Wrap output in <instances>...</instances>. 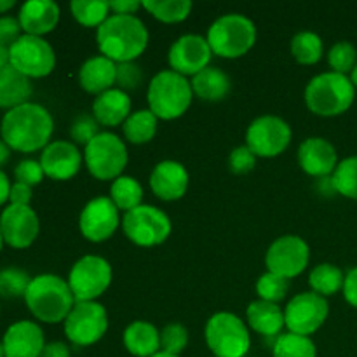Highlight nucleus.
Instances as JSON below:
<instances>
[{
    "label": "nucleus",
    "mask_w": 357,
    "mask_h": 357,
    "mask_svg": "<svg viewBox=\"0 0 357 357\" xmlns=\"http://www.w3.org/2000/svg\"><path fill=\"white\" fill-rule=\"evenodd\" d=\"M54 121L51 112L38 103L20 105L6 112L0 124L2 139L17 152H37L51 143Z\"/></svg>",
    "instance_id": "nucleus-1"
},
{
    "label": "nucleus",
    "mask_w": 357,
    "mask_h": 357,
    "mask_svg": "<svg viewBox=\"0 0 357 357\" xmlns=\"http://www.w3.org/2000/svg\"><path fill=\"white\" fill-rule=\"evenodd\" d=\"M100 52L114 63H131L145 52L149 30L138 16L110 14L96 30Z\"/></svg>",
    "instance_id": "nucleus-2"
},
{
    "label": "nucleus",
    "mask_w": 357,
    "mask_h": 357,
    "mask_svg": "<svg viewBox=\"0 0 357 357\" xmlns=\"http://www.w3.org/2000/svg\"><path fill=\"white\" fill-rule=\"evenodd\" d=\"M24 302L28 310L38 321L47 324L65 323L77 303L68 281L54 274H40L31 278Z\"/></svg>",
    "instance_id": "nucleus-3"
},
{
    "label": "nucleus",
    "mask_w": 357,
    "mask_h": 357,
    "mask_svg": "<svg viewBox=\"0 0 357 357\" xmlns=\"http://www.w3.org/2000/svg\"><path fill=\"white\" fill-rule=\"evenodd\" d=\"M305 105L321 117L345 114L356 100V87L351 77L335 72H323L312 77L305 87Z\"/></svg>",
    "instance_id": "nucleus-4"
},
{
    "label": "nucleus",
    "mask_w": 357,
    "mask_h": 357,
    "mask_svg": "<svg viewBox=\"0 0 357 357\" xmlns=\"http://www.w3.org/2000/svg\"><path fill=\"white\" fill-rule=\"evenodd\" d=\"M192 100L194 91L190 80L173 70H160L155 73L146 89L149 110L162 121L181 117L190 108Z\"/></svg>",
    "instance_id": "nucleus-5"
},
{
    "label": "nucleus",
    "mask_w": 357,
    "mask_h": 357,
    "mask_svg": "<svg viewBox=\"0 0 357 357\" xmlns=\"http://www.w3.org/2000/svg\"><path fill=\"white\" fill-rule=\"evenodd\" d=\"M206 38L213 54L225 59H236L246 54L255 45L257 26L244 14L229 13L213 21Z\"/></svg>",
    "instance_id": "nucleus-6"
},
{
    "label": "nucleus",
    "mask_w": 357,
    "mask_h": 357,
    "mask_svg": "<svg viewBox=\"0 0 357 357\" xmlns=\"http://www.w3.org/2000/svg\"><path fill=\"white\" fill-rule=\"evenodd\" d=\"M204 338L215 357H244L251 347L250 326L232 312H216L209 317Z\"/></svg>",
    "instance_id": "nucleus-7"
},
{
    "label": "nucleus",
    "mask_w": 357,
    "mask_h": 357,
    "mask_svg": "<svg viewBox=\"0 0 357 357\" xmlns=\"http://www.w3.org/2000/svg\"><path fill=\"white\" fill-rule=\"evenodd\" d=\"M129 153L124 139L110 131H101L84 146V162L96 180L114 181L122 176L128 166Z\"/></svg>",
    "instance_id": "nucleus-8"
},
{
    "label": "nucleus",
    "mask_w": 357,
    "mask_h": 357,
    "mask_svg": "<svg viewBox=\"0 0 357 357\" xmlns=\"http://www.w3.org/2000/svg\"><path fill=\"white\" fill-rule=\"evenodd\" d=\"M122 230L132 244L152 248L162 244L171 236V220L157 206L142 204L122 216Z\"/></svg>",
    "instance_id": "nucleus-9"
},
{
    "label": "nucleus",
    "mask_w": 357,
    "mask_h": 357,
    "mask_svg": "<svg viewBox=\"0 0 357 357\" xmlns=\"http://www.w3.org/2000/svg\"><path fill=\"white\" fill-rule=\"evenodd\" d=\"M112 279V265L103 257L86 255L70 268L68 286L75 302H98V298L110 288Z\"/></svg>",
    "instance_id": "nucleus-10"
},
{
    "label": "nucleus",
    "mask_w": 357,
    "mask_h": 357,
    "mask_svg": "<svg viewBox=\"0 0 357 357\" xmlns=\"http://www.w3.org/2000/svg\"><path fill=\"white\" fill-rule=\"evenodd\" d=\"M65 335L77 347L100 342L108 330V312L100 302H77L63 323Z\"/></svg>",
    "instance_id": "nucleus-11"
},
{
    "label": "nucleus",
    "mask_w": 357,
    "mask_h": 357,
    "mask_svg": "<svg viewBox=\"0 0 357 357\" xmlns=\"http://www.w3.org/2000/svg\"><path fill=\"white\" fill-rule=\"evenodd\" d=\"M10 65L28 79L47 77L56 66V54L45 38L35 35H21L9 47Z\"/></svg>",
    "instance_id": "nucleus-12"
},
{
    "label": "nucleus",
    "mask_w": 357,
    "mask_h": 357,
    "mask_svg": "<svg viewBox=\"0 0 357 357\" xmlns=\"http://www.w3.org/2000/svg\"><path fill=\"white\" fill-rule=\"evenodd\" d=\"M291 128L278 115L257 117L246 129V146L257 157L271 159L284 152L291 143Z\"/></svg>",
    "instance_id": "nucleus-13"
},
{
    "label": "nucleus",
    "mask_w": 357,
    "mask_h": 357,
    "mask_svg": "<svg viewBox=\"0 0 357 357\" xmlns=\"http://www.w3.org/2000/svg\"><path fill=\"white\" fill-rule=\"evenodd\" d=\"M330 316V305L324 296L314 291H303L293 296L284 309V323L289 333L310 337Z\"/></svg>",
    "instance_id": "nucleus-14"
},
{
    "label": "nucleus",
    "mask_w": 357,
    "mask_h": 357,
    "mask_svg": "<svg viewBox=\"0 0 357 357\" xmlns=\"http://www.w3.org/2000/svg\"><path fill=\"white\" fill-rule=\"evenodd\" d=\"M310 260V248L300 236H281L268 246L265 255L267 272L284 279L298 278Z\"/></svg>",
    "instance_id": "nucleus-15"
},
{
    "label": "nucleus",
    "mask_w": 357,
    "mask_h": 357,
    "mask_svg": "<svg viewBox=\"0 0 357 357\" xmlns=\"http://www.w3.org/2000/svg\"><path fill=\"white\" fill-rule=\"evenodd\" d=\"M121 223V211L107 195L91 199L79 216L80 234L91 243L108 241Z\"/></svg>",
    "instance_id": "nucleus-16"
},
{
    "label": "nucleus",
    "mask_w": 357,
    "mask_h": 357,
    "mask_svg": "<svg viewBox=\"0 0 357 357\" xmlns=\"http://www.w3.org/2000/svg\"><path fill=\"white\" fill-rule=\"evenodd\" d=\"M213 58L208 38L197 33H187L178 37L171 44L167 61L173 72L183 77H194L208 68Z\"/></svg>",
    "instance_id": "nucleus-17"
},
{
    "label": "nucleus",
    "mask_w": 357,
    "mask_h": 357,
    "mask_svg": "<svg viewBox=\"0 0 357 357\" xmlns=\"http://www.w3.org/2000/svg\"><path fill=\"white\" fill-rule=\"evenodd\" d=\"M0 232L3 243L16 250L31 246L40 232L38 216L30 206L9 204L0 215Z\"/></svg>",
    "instance_id": "nucleus-18"
},
{
    "label": "nucleus",
    "mask_w": 357,
    "mask_h": 357,
    "mask_svg": "<svg viewBox=\"0 0 357 357\" xmlns=\"http://www.w3.org/2000/svg\"><path fill=\"white\" fill-rule=\"evenodd\" d=\"M84 155L79 146L66 139L51 142L40 153V166L51 180L65 181L75 176L82 167Z\"/></svg>",
    "instance_id": "nucleus-19"
},
{
    "label": "nucleus",
    "mask_w": 357,
    "mask_h": 357,
    "mask_svg": "<svg viewBox=\"0 0 357 357\" xmlns=\"http://www.w3.org/2000/svg\"><path fill=\"white\" fill-rule=\"evenodd\" d=\"M298 164L307 174L314 178H326L338 166V153L333 143L321 136H312L298 146Z\"/></svg>",
    "instance_id": "nucleus-20"
},
{
    "label": "nucleus",
    "mask_w": 357,
    "mask_h": 357,
    "mask_svg": "<svg viewBox=\"0 0 357 357\" xmlns=\"http://www.w3.org/2000/svg\"><path fill=\"white\" fill-rule=\"evenodd\" d=\"M188 176L187 167L178 160H160L150 173V188L153 194L162 201H178L183 197L188 190Z\"/></svg>",
    "instance_id": "nucleus-21"
},
{
    "label": "nucleus",
    "mask_w": 357,
    "mask_h": 357,
    "mask_svg": "<svg viewBox=\"0 0 357 357\" xmlns=\"http://www.w3.org/2000/svg\"><path fill=\"white\" fill-rule=\"evenodd\" d=\"M6 357H40L45 347L44 331L33 321H17L2 338Z\"/></svg>",
    "instance_id": "nucleus-22"
},
{
    "label": "nucleus",
    "mask_w": 357,
    "mask_h": 357,
    "mask_svg": "<svg viewBox=\"0 0 357 357\" xmlns=\"http://www.w3.org/2000/svg\"><path fill=\"white\" fill-rule=\"evenodd\" d=\"M59 16H61L59 6L52 0H28L21 6L17 20L24 33L42 37L54 30Z\"/></svg>",
    "instance_id": "nucleus-23"
},
{
    "label": "nucleus",
    "mask_w": 357,
    "mask_h": 357,
    "mask_svg": "<svg viewBox=\"0 0 357 357\" xmlns=\"http://www.w3.org/2000/svg\"><path fill=\"white\" fill-rule=\"evenodd\" d=\"M115 79H117V63L103 54L91 56L79 68L80 87L96 96L112 89L115 86Z\"/></svg>",
    "instance_id": "nucleus-24"
},
{
    "label": "nucleus",
    "mask_w": 357,
    "mask_h": 357,
    "mask_svg": "<svg viewBox=\"0 0 357 357\" xmlns=\"http://www.w3.org/2000/svg\"><path fill=\"white\" fill-rule=\"evenodd\" d=\"M129 115H131V98L126 91L112 87L94 98L93 117L100 126L115 128L124 124Z\"/></svg>",
    "instance_id": "nucleus-25"
},
{
    "label": "nucleus",
    "mask_w": 357,
    "mask_h": 357,
    "mask_svg": "<svg viewBox=\"0 0 357 357\" xmlns=\"http://www.w3.org/2000/svg\"><path fill=\"white\" fill-rule=\"evenodd\" d=\"M246 324L258 335L279 337L282 328H286L284 310L279 307V303L255 300L246 309Z\"/></svg>",
    "instance_id": "nucleus-26"
},
{
    "label": "nucleus",
    "mask_w": 357,
    "mask_h": 357,
    "mask_svg": "<svg viewBox=\"0 0 357 357\" xmlns=\"http://www.w3.org/2000/svg\"><path fill=\"white\" fill-rule=\"evenodd\" d=\"M122 342L135 357H152L160 352V331L149 321H132L124 330Z\"/></svg>",
    "instance_id": "nucleus-27"
},
{
    "label": "nucleus",
    "mask_w": 357,
    "mask_h": 357,
    "mask_svg": "<svg viewBox=\"0 0 357 357\" xmlns=\"http://www.w3.org/2000/svg\"><path fill=\"white\" fill-rule=\"evenodd\" d=\"M31 96V82L26 75L17 72L13 65L0 66V107L16 108L28 103Z\"/></svg>",
    "instance_id": "nucleus-28"
},
{
    "label": "nucleus",
    "mask_w": 357,
    "mask_h": 357,
    "mask_svg": "<svg viewBox=\"0 0 357 357\" xmlns=\"http://www.w3.org/2000/svg\"><path fill=\"white\" fill-rule=\"evenodd\" d=\"M190 84L195 96L204 101L225 100L230 93V87H232L230 77L223 70H220L218 66L204 68L197 75L192 77Z\"/></svg>",
    "instance_id": "nucleus-29"
},
{
    "label": "nucleus",
    "mask_w": 357,
    "mask_h": 357,
    "mask_svg": "<svg viewBox=\"0 0 357 357\" xmlns=\"http://www.w3.org/2000/svg\"><path fill=\"white\" fill-rule=\"evenodd\" d=\"M157 126H159V119L152 114V110L142 108V110L131 112V115L122 124V132L129 143L143 145V143L152 142L157 132Z\"/></svg>",
    "instance_id": "nucleus-30"
},
{
    "label": "nucleus",
    "mask_w": 357,
    "mask_h": 357,
    "mask_svg": "<svg viewBox=\"0 0 357 357\" xmlns=\"http://www.w3.org/2000/svg\"><path fill=\"white\" fill-rule=\"evenodd\" d=\"M345 274L342 268H338L333 264H319L310 271L309 274V286L310 291L317 293V295L324 296H333L338 291L344 289Z\"/></svg>",
    "instance_id": "nucleus-31"
},
{
    "label": "nucleus",
    "mask_w": 357,
    "mask_h": 357,
    "mask_svg": "<svg viewBox=\"0 0 357 357\" xmlns=\"http://www.w3.org/2000/svg\"><path fill=\"white\" fill-rule=\"evenodd\" d=\"M108 197L117 206L119 211L128 213L143 204V187L136 178L122 174L117 180L112 181L110 195Z\"/></svg>",
    "instance_id": "nucleus-32"
},
{
    "label": "nucleus",
    "mask_w": 357,
    "mask_h": 357,
    "mask_svg": "<svg viewBox=\"0 0 357 357\" xmlns=\"http://www.w3.org/2000/svg\"><path fill=\"white\" fill-rule=\"evenodd\" d=\"M143 9L149 10L155 20L162 23H181L190 16L194 3L190 0H145Z\"/></svg>",
    "instance_id": "nucleus-33"
},
{
    "label": "nucleus",
    "mask_w": 357,
    "mask_h": 357,
    "mask_svg": "<svg viewBox=\"0 0 357 357\" xmlns=\"http://www.w3.org/2000/svg\"><path fill=\"white\" fill-rule=\"evenodd\" d=\"M272 357H317V349L310 337H302L288 331L275 338Z\"/></svg>",
    "instance_id": "nucleus-34"
},
{
    "label": "nucleus",
    "mask_w": 357,
    "mask_h": 357,
    "mask_svg": "<svg viewBox=\"0 0 357 357\" xmlns=\"http://www.w3.org/2000/svg\"><path fill=\"white\" fill-rule=\"evenodd\" d=\"M323 38L316 31H298L291 38V54L302 65H316L323 58Z\"/></svg>",
    "instance_id": "nucleus-35"
},
{
    "label": "nucleus",
    "mask_w": 357,
    "mask_h": 357,
    "mask_svg": "<svg viewBox=\"0 0 357 357\" xmlns=\"http://www.w3.org/2000/svg\"><path fill=\"white\" fill-rule=\"evenodd\" d=\"M70 9L80 24L96 30L110 17V6L103 0H73Z\"/></svg>",
    "instance_id": "nucleus-36"
},
{
    "label": "nucleus",
    "mask_w": 357,
    "mask_h": 357,
    "mask_svg": "<svg viewBox=\"0 0 357 357\" xmlns=\"http://www.w3.org/2000/svg\"><path fill=\"white\" fill-rule=\"evenodd\" d=\"M331 180L337 194L357 201V155L340 160L335 173L331 174Z\"/></svg>",
    "instance_id": "nucleus-37"
},
{
    "label": "nucleus",
    "mask_w": 357,
    "mask_h": 357,
    "mask_svg": "<svg viewBox=\"0 0 357 357\" xmlns=\"http://www.w3.org/2000/svg\"><path fill=\"white\" fill-rule=\"evenodd\" d=\"M328 65L331 66V72L351 75L357 65V49L354 44L349 40H340L331 45L328 51Z\"/></svg>",
    "instance_id": "nucleus-38"
},
{
    "label": "nucleus",
    "mask_w": 357,
    "mask_h": 357,
    "mask_svg": "<svg viewBox=\"0 0 357 357\" xmlns=\"http://www.w3.org/2000/svg\"><path fill=\"white\" fill-rule=\"evenodd\" d=\"M31 278L17 267H7L0 271V296L3 298H20L26 295Z\"/></svg>",
    "instance_id": "nucleus-39"
},
{
    "label": "nucleus",
    "mask_w": 357,
    "mask_h": 357,
    "mask_svg": "<svg viewBox=\"0 0 357 357\" xmlns=\"http://www.w3.org/2000/svg\"><path fill=\"white\" fill-rule=\"evenodd\" d=\"M288 279L281 278V275L278 274H272V272H265V274H261L257 281L258 300H264V302H282V300L286 298V295H288Z\"/></svg>",
    "instance_id": "nucleus-40"
},
{
    "label": "nucleus",
    "mask_w": 357,
    "mask_h": 357,
    "mask_svg": "<svg viewBox=\"0 0 357 357\" xmlns=\"http://www.w3.org/2000/svg\"><path fill=\"white\" fill-rule=\"evenodd\" d=\"M188 345V331L183 324L171 323L160 330V351L180 356Z\"/></svg>",
    "instance_id": "nucleus-41"
},
{
    "label": "nucleus",
    "mask_w": 357,
    "mask_h": 357,
    "mask_svg": "<svg viewBox=\"0 0 357 357\" xmlns=\"http://www.w3.org/2000/svg\"><path fill=\"white\" fill-rule=\"evenodd\" d=\"M100 132V124H98V121L93 115L79 114L73 119L72 128H70V138H72V143H75L77 146H86L87 143L93 142Z\"/></svg>",
    "instance_id": "nucleus-42"
},
{
    "label": "nucleus",
    "mask_w": 357,
    "mask_h": 357,
    "mask_svg": "<svg viewBox=\"0 0 357 357\" xmlns=\"http://www.w3.org/2000/svg\"><path fill=\"white\" fill-rule=\"evenodd\" d=\"M142 82H143V70L139 68L135 61L119 63L117 79H115V84H117L119 89L128 93V91L136 89Z\"/></svg>",
    "instance_id": "nucleus-43"
},
{
    "label": "nucleus",
    "mask_w": 357,
    "mask_h": 357,
    "mask_svg": "<svg viewBox=\"0 0 357 357\" xmlns=\"http://www.w3.org/2000/svg\"><path fill=\"white\" fill-rule=\"evenodd\" d=\"M258 157L251 152L250 146H236L229 155V167L236 174H246L255 169Z\"/></svg>",
    "instance_id": "nucleus-44"
},
{
    "label": "nucleus",
    "mask_w": 357,
    "mask_h": 357,
    "mask_svg": "<svg viewBox=\"0 0 357 357\" xmlns=\"http://www.w3.org/2000/svg\"><path fill=\"white\" fill-rule=\"evenodd\" d=\"M14 176H16V181H20V183L35 187V185H38L42 180H44L45 174L40 166V160L24 159L16 166V169H14Z\"/></svg>",
    "instance_id": "nucleus-45"
},
{
    "label": "nucleus",
    "mask_w": 357,
    "mask_h": 357,
    "mask_svg": "<svg viewBox=\"0 0 357 357\" xmlns=\"http://www.w3.org/2000/svg\"><path fill=\"white\" fill-rule=\"evenodd\" d=\"M21 24L17 17L2 16L0 17V45L10 47L21 37Z\"/></svg>",
    "instance_id": "nucleus-46"
},
{
    "label": "nucleus",
    "mask_w": 357,
    "mask_h": 357,
    "mask_svg": "<svg viewBox=\"0 0 357 357\" xmlns=\"http://www.w3.org/2000/svg\"><path fill=\"white\" fill-rule=\"evenodd\" d=\"M31 197H33V192H31L30 185H24L16 181V183L10 185L9 192V201L14 206H30Z\"/></svg>",
    "instance_id": "nucleus-47"
},
{
    "label": "nucleus",
    "mask_w": 357,
    "mask_h": 357,
    "mask_svg": "<svg viewBox=\"0 0 357 357\" xmlns=\"http://www.w3.org/2000/svg\"><path fill=\"white\" fill-rule=\"evenodd\" d=\"M344 298L345 302L351 307L357 309V267L351 268V271L345 274V282H344Z\"/></svg>",
    "instance_id": "nucleus-48"
},
{
    "label": "nucleus",
    "mask_w": 357,
    "mask_h": 357,
    "mask_svg": "<svg viewBox=\"0 0 357 357\" xmlns=\"http://www.w3.org/2000/svg\"><path fill=\"white\" fill-rule=\"evenodd\" d=\"M110 6V13L122 14V16H135L139 9L143 7L142 2L138 0H115V2H108Z\"/></svg>",
    "instance_id": "nucleus-49"
},
{
    "label": "nucleus",
    "mask_w": 357,
    "mask_h": 357,
    "mask_svg": "<svg viewBox=\"0 0 357 357\" xmlns=\"http://www.w3.org/2000/svg\"><path fill=\"white\" fill-rule=\"evenodd\" d=\"M40 357H70V349L63 342H51L45 344Z\"/></svg>",
    "instance_id": "nucleus-50"
},
{
    "label": "nucleus",
    "mask_w": 357,
    "mask_h": 357,
    "mask_svg": "<svg viewBox=\"0 0 357 357\" xmlns=\"http://www.w3.org/2000/svg\"><path fill=\"white\" fill-rule=\"evenodd\" d=\"M9 192H10V183L7 174L0 169V206L6 201H9Z\"/></svg>",
    "instance_id": "nucleus-51"
},
{
    "label": "nucleus",
    "mask_w": 357,
    "mask_h": 357,
    "mask_svg": "<svg viewBox=\"0 0 357 357\" xmlns=\"http://www.w3.org/2000/svg\"><path fill=\"white\" fill-rule=\"evenodd\" d=\"M9 157H10V146L7 145L2 138H0V166H3V164L7 162V160H9Z\"/></svg>",
    "instance_id": "nucleus-52"
},
{
    "label": "nucleus",
    "mask_w": 357,
    "mask_h": 357,
    "mask_svg": "<svg viewBox=\"0 0 357 357\" xmlns=\"http://www.w3.org/2000/svg\"><path fill=\"white\" fill-rule=\"evenodd\" d=\"M10 63V51L6 45H0V66H6Z\"/></svg>",
    "instance_id": "nucleus-53"
},
{
    "label": "nucleus",
    "mask_w": 357,
    "mask_h": 357,
    "mask_svg": "<svg viewBox=\"0 0 357 357\" xmlns=\"http://www.w3.org/2000/svg\"><path fill=\"white\" fill-rule=\"evenodd\" d=\"M14 6H16L14 0H0V13H6V10L13 9Z\"/></svg>",
    "instance_id": "nucleus-54"
},
{
    "label": "nucleus",
    "mask_w": 357,
    "mask_h": 357,
    "mask_svg": "<svg viewBox=\"0 0 357 357\" xmlns=\"http://www.w3.org/2000/svg\"><path fill=\"white\" fill-rule=\"evenodd\" d=\"M349 77H351L352 84H354V87L357 89V65H356V68L352 70V73H351V75H349Z\"/></svg>",
    "instance_id": "nucleus-55"
},
{
    "label": "nucleus",
    "mask_w": 357,
    "mask_h": 357,
    "mask_svg": "<svg viewBox=\"0 0 357 357\" xmlns=\"http://www.w3.org/2000/svg\"><path fill=\"white\" fill-rule=\"evenodd\" d=\"M152 357H180V356H173V354H167V352H157L155 356H152Z\"/></svg>",
    "instance_id": "nucleus-56"
},
{
    "label": "nucleus",
    "mask_w": 357,
    "mask_h": 357,
    "mask_svg": "<svg viewBox=\"0 0 357 357\" xmlns=\"http://www.w3.org/2000/svg\"><path fill=\"white\" fill-rule=\"evenodd\" d=\"M0 357H6V352H3V345H2V342H0Z\"/></svg>",
    "instance_id": "nucleus-57"
},
{
    "label": "nucleus",
    "mask_w": 357,
    "mask_h": 357,
    "mask_svg": "<svg viewBox=\"0 0 357 357\" xmlns=\"http://www.w3.org/2000/svg\"><path fill=\"white\" fill-rule=\"evenodd\" d=\"M2 246H3V237H2V232H0V251H2Z\"/></svg>",
    "instance_id": "nucleus-58"
}]
</instances>
